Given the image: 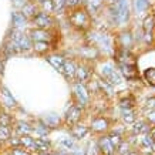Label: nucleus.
I'll return each mask as SVG.
<instances>
[{"mask_svg": "<svg viewBox=\"0 0 155 155\" xmlns=\"http://www.w3.org/2000/svg\"><path fill=\"white\" fill-rule=\"evenodd\" d=\"M90 46L95 47L97 50H101L105 54H114V48H115V38L107 31H98V30H93L88 33Z\"/></svg>", "mask_w": 155, "mask_h": 155, "instance_id": "1", "label": "nucleus"}, {"mask_svg": "<svg viewBox=\"0 0 155 155\" xmlns=\"http://www.w3.org/2000/svg\"><path fill=\"white\" fill-rule=\"evenodd\" d=\"M68 21L74 28L81 30V31H88L93 24V17L88 13V10L84 6H80L77 9L70 10L68 13Z\"/></svg>", "mask_w": 155, "mask_h": 155, "instance_id": "2", "label": "nucleus"}, {"mask_svg": "<svg viewBox=\"0 0 155 155\" xmlns=\"http://www.w3.org/2000/svg\"><path fill=\"white\" fill-rule=\"evenodd\" d=\"M110 13L114 24H125L130 19V5L128 0H117L110 6Z\"/></svg>", "mask_w": 155, "mask_h": 155, "instance_id": "3", "label": "nucleus"}, {"mask_svg": "<svg viewBox=\"0 0 155 155\" xmlns=\"http://www.w3.org/2000/svg\"><path fill=\"white\" fill-rule=\"evenodd\" d=\"M14 47L17 48V51H28L33 48V41L28 36V33H24L23 30H17V28H13L9 34V40Z\"/></svg>", "mask_w": 155, "mask_h": 155, "instance_id": "4", "label": "nucleus"}, {"mask_svg": "<svg viewBox=\"0 0 155 155\" xmlns=\"http://www.w3.org/2000/svg\"><path fill=\"white\" fill-rule=\"evenodd\" d=\"M100 78H103L104 81H107L108 84L114 85H120L122 83V75L120 74V71L115 70L113 63H103L100 66Z\"/></svg>", "mask_w": 155, "mask_h": 155, "instance_id": "5", "label": "nucleus"}, {"mask_svg": "<svg viewBox=\"0 0 155 155\" xmlns=\"http://www.w3.org/2000/svg\"><path fill=\"white\" fill-rule=\"evenodd\" d=\"M73 98L75 100V104L81 108H85L90 105L91 101V94L87 85L81 84V83H73Z\"/></svg>", "mask_w": 155, "mask_h": 155, "instance_id": "6", "label": "nucleus"}, {"mask_svg": "<svg viewBox=\"0 0 155 155\" xmlns=\"http://www.w3.org/2000/svg\"><path fill=\"white\" fill-rule=\"evenodd\" d=\"M94 77V68L88 61H81L80 64H77V70H75V83H81V84L87 85L88 83L93 81Z\"/></svg>", "mask_w": 155, "mask_h": 155, "instance_id": "7", "label": "nucleus"}, {"mask_svg": "<svg viewBox=\"0 0 155 155\" xmlns=\"http://www.w3.org/2000/svg\"><path fill=\"white\" fill-rule=\"evenodd\" d=\"M30 23L34 26V28H41V30H53L54 28V24H56V20L51 16V13H46L40 10L33 19L30 20Z\"/></svg>", "mask_w": 155, "mask_h": 155, "instance_id": "8", "label": "nucleus"}, {"mask_svg": "<svg viewBox=\"0 0 155 155\" xmlns=\"http://www.w3.org/2000/svg\"><path fill=\"white\" fill-rule=\"evenodd\" d=\"M56 30H41V28H31L28 31V36L31 38V41H47V43H51L53 47L56 48V40H57V36H56Z\"/></svg>", "mask_w": 155, "mask_h": 155, "instance_id": "9", "label": "nucleus"}, {"mask_svg": "<svg viewBox=\"0 0 155 155\" xmlns=\"http://www.w3.org/2000/svg\"><path fill=\"white\" fill-rule=\"evenodd\" d=\"M83 113H84V108L78 107L77 104H73L68 110H67L66 115H64V124L67 127H74L75 124H78L83 117Z\"/></svg>", "mask_w": 155, "mask_h": 155, "instance_id": "10", "label": "nucleus"}, {"mask_svg": "<svg viewBox=\"0 0 155 155\" xmlns=\"http://www.w3.org/2000/svg\"><path fill=\"white\" fill-rule=\"evenodd\" d=\"M110 128V120L104 115H98V117H94L91 120V125H90V130L93 132H97V134H104V132L108 131Z\"/></svg>", "mask_w": 155, "mask_h": 155, "instance_id": "11", "label": "nucleus"}, {"mask_svg": "<svg viewBox=\"0 0 155 155\" xmlns=\"http://www.w3.org/2000/svg\"><path fill=\"white\" fill-rule=\"evenodd\" d=\"M95 144H97V150L101 155H115V148L110 142L107 135H101Z\"/></svg>", "mask_w": 155, "mask_h": 155, "instance_id": "12", "label": "nucleus"}, {"mask_svg": "<svg viewBox=\"0 0 155 155\" xmlns=\"http://www.w3.org/2000/svg\"><path fill=\"white\" fill-rule=\"evenodd\" d=\"M75 70H77V64H75V61L71 60V58H66V61H64V66H63V70H61V74L64 75L67 80H70V81H73V83H74Z\"/></svg>", "mask_w": 155, "mask_h": 155, "instance_id": "13", "label": "nucleus"}, {"mask_svg": "<svg viewBox=\"0 0 155 155\" xmlns=\"http://www.w3.org/2000/svg\"><path fill=\"white\" fill-rule=\"evenodd\" d=\"M34 151H37L38 154H50L51 151V142L44 137L34 138Z\"/></svg>", "mask_w": 155, "mask_h": 155, "instance_id": "14", "label": "nucleus"}, {"mask_svg": "<svg viewBox=\"0 0 155 155\" xmlns=\"http://www.w3.org/2000/svg\"><path fill=\"white\" fill-rule=\"evenodd\" d=\"M12 23H13V27L17 28V30H21L27 26L28 23V19L24 16L20 10H14L12 13Z\"/></svg>", "mask_w": 155, "mask_h": 155, "instance_id": "15", "label": "nucleus"}, {"mask_svg": "<svg viewBox=\"0 0 155 155\" xmlns=\"http://www.w3.org/2000/svg\"><path fill=\"white\" fill-rule=\"evenodd\" d=\"M46 58H47V61L54 67V68H56L57 71H58V73H61L63 66H64V61H66V57L58 54V53H51V54H47Z\"/></svg>", "mask_w": 155, "mask_h": 155, "instance_id": "16", "label": "nucleus"}, {"mask_svg": "<svg viewBox=\"0 0 155 155\" xmlns=\"http://www.w3.org/2000/svg\"><path fill=\"white\" fill-rule=\"evenodd\" d=\"M78 53H80L81 58L84 61L87 60H97L100 56V51L97 50L95 47H93V46H85V47H81L80 50H78Z\"/></svg>", "mask_w": 155, "mask_h": 155, "instance_id": "17", "label": "nucleus"}, {"mask_svg": "<svg viewBox=\"0 0 155 155\" xmlns=\"http://www.w3.org/2000/svg\"><path fill=\"white\" fill-rule=\"evenodd\" d=\"M0 101H2V104H5L6 107H9V108H14L17 105L13 94L6 87H0Z\"/></svg>", "mask_w": 155, "mask_h": 155, "instance_id": "18", "label": "nucleus"}, {"mask_svg": "<svg viewBox=\"0 0 155 155\" xmlns=\"http://www.w3.org/2000/svg\"><path fill=\"white\" fill-rule=\"evenodd\" d=\"M90 128L87 125H83V124H75L74 127L70 128V134L74 140H83L88 135Z\"/></svg>", "mask_w": 155, "mask_h": 155, "instance_id": "19", "label": "nucleus"}, {"mask_svg": "<svg viewBox=\"0 0 155 155\" xmlns=\"http://www.w3.org/2000/svg\"><path fill=\"white\" fill-rule=\"evenodd\" d=\"M20 12H21V13L28 19V21H30V20L33 19L34 16L40 12V10H38V3H36V2H33V0H30V2H28L27 5L24 6Z\"/></svg>", "mask_w": 155, "mask_h": 155, "instance_id": "20", "label": "nucleus"}, {"mask_svg": "<svg viewBox=\"0 0 155 155\" xmlns=\"http://www.w3.org/2000/svg\"><path fill=\"white\" fill-rule=\"evenodd\" d=\"M14 131L19 137H24V135H30L34 131L33 127L26 121H17L14 124Z\"/></svg>", "mask_w": 155, "mask_h": 155, "instance_id": "21", "label": "nucleus"}, {"mask_svg": "<svg viewBox=\"0 0 155 155\" xmlns=\"http://www.w3.org/2000/svg\"><path fill=\"white\" fill-rule=\"evenodd\" d=\"M95 81H97V85H98V90L101 91V94L105 95L107 98L108 97H113L114 95V87L113 85L108 84L107 81H104L103 78H100V77Z\"/></svg>", "mask_w": 155, "mask_h": 155, "instance_id": "22", "label": "nucleus"}, {"mask_svg": "<svg viewBox=\"0 0 155 155\" xmlns=\"http://www.w3.org/2000/svg\"><path fill=\"white\" fill-rule=\"evenodd\" d=\"M51 48H54L51 43H47V41H34L33 43V50L37 54H50Z\"/></svg>", "mask_w": 155, "mask_h": 155, "instance_id": "23", "label": "nucleus"}, {"mask_svg": "<svg viewBox=\"0 0 155 155\" xmlns=\"http://www.w3.org/2000/svg\"><path fill=\"white\" fill-rule=\"evenodd\" d=\"M43 120V122L47 125L50 130H54V128H57L58 125H60V122H61V120H60V117L57 115V114H47V115H44V118H41Z\"/></svg>", "mask_w": 155, "mask_h": 155, "instance_id": "24", "label": "nucleus"}, {"mask_svg": "<svg viewBox=\"0 0 155 155\" xmlns=\"http://www.w3.org/2000/svg\"><path fill=\"white\" fill-rule=\"evenodd\" d=\"M85 2H87V7L85 9L88 10V13L91 16L97 14L104 6V0H85Z\"/></svg>", "mask_w": 155, "mask_h": 155, "instance_id": "25", "label": "nucleus"}, {"mask_svg": "<svg viewBox=\"0 0 155 155\" xmlns=\"http://www.w3.org/2000/svg\"><path fill=\"white\" fill-rule=\"evenodd\" d=\"M142 28H144L145 34H150V33H152V31H154V28H155V16L152 13L148 14L145 19H144Z\"/></svg>", "mask_w": 155, "mask_h": 155, "instance_id": "26", "label": "nucleus"}, {"mask_svg": "<svg viewBox=\"0 0 155 155\" xmlns=\"http://www.w3.org/2000/svg\"><path fill=\"white\" fill-rule=\"evenodd\" d=\"M107 137H108V140H110V142L113 144V147L115 148V151H117L118 147H120L122 142H124V138H122V135H121V134H120L118 131H111V132H108Z\"/></svg>", "mask_w": 155, "mask_h": 155, "instance_id": "27", "label": "nucleus"}, {"mask_svg": "<svg viewBox=\"0 0 155 155\" xmlns=\"http://www.w3.org/2000/svg\"><path fill=\"white\" fill-rule=\"evenodd\" d=\"M141 148L145 151V152H154L155 151V141L150 135H145L141 140Z\"/></svg>", "mask_w": 155, "mask_h": 155, "instance_id": "28", "label": "nucleus"}, {"mask_svg": "<svg viewBox=\"0 0 155 155\" xmlns=\"http://www.w3.org/2000/svg\"><path fill=\"white\" fill-rule=\"evenodd\" d=\"M20 138V147H23L27 151H34V138L31 135L19 137Z\"/></svg>", "mask_w": 155, "mask_h": 155, "instance_id": "29", "label": "nucleus"}, {"mask_svg": "<svg viewBox=\"0 0 155 155\" xmlns=\"http://www.w3.org/2000/svg\"><path fill=\"white\" fill-rule=\"evenodd\" d=\"M150 131V127L145 121H138V122H134V127H132V132L135 135H141V134H147Z\"/></svg>", "mask_w": 155, "mask_h": 155, "instance_id": "30", "label": "nucleus"}, {"mask_svg": "<svg viewBox=\"0 0 155 155\" xmlns=\"http://www.w3.org/2000/svg\"><path fill=\"white\" fill-rule=\"evenodd\" d=\"M134 105H135V100H134V97L131 94L120 98V107H121V110H130V108H134Z\"/></svg>", "mask_w": 155, "mask_h": 155, "instance_id": "31", "label": "nucleus"}, {"mask_svg": "<svg viewBox=\"0 0 155 155\" xmlns=\"http://www.w3.org/2000/svg\"><path fill=\"white\" fill-rule=\"evenodd\" d=\"M121 117H122V120H124V122H127V124H134L135 120H137L134 108H130V110H121Z\"/></svg>", "mask_w": 155, "mask_h": 155, "instance_id": "32", "label": "nucleus"}, {"mask_svg": "<svg viewBox=\"0 0 155 155\" xmlns=\"http://www.w3.org/2000/svg\"><path fill=\"white\" fill-rule=\"evenodd\" d=\"M33 130L37 132L40 137L47 135L48 132L51 131V130H50V128H48L47 125H46V124L43 122V120H37V122H36V127H33Z\"/></svg>", "mask_w": 155, "mask_h": 155, "instance_id": "33", "label": "nucleus"}, {"mask_svg": "<svg viewBox=\"0 0 155 155\" xmlns=\"http://www.w3.org/2000/svg\"><path fill=\"white\" fill-rule=\"evenodd\" d=\"M150 7V0H134V9L137 13L147 12Z\"/></svg>", "mask_w": 155, "mask_h": 155, "instance_id": "34", "label": "nucleus"}, {"mask_svg": "<svg viewBox=\"0 0 155 155\" xmlns=\"http://www.w3.org/2000/svg\"><path fill=\"white\" fill-rule=\"evenodd\" d=\"M60 147L63 150L67 151V154L70 152L73 148L75 147V142H74V138H70V137H64L63 140L60 141Z\"/></svg>", "mask_w": 155, "mask_h": 155, "instance_id": "35", "label": "nucleus"}, {"mask_svg": "<svg viewBox=\"0 0 155 155\" xmlns=\"http://www.w3.org/2000/svg\"><path fill=\"white\" fill-rule=\"evenodd\" d=\"M144 78H145L147 84L155 87V67H151V68H147L144 71Z\"/></svg>", "mask_w": 155, "mask_h": 155, "instance_id": "36", "label": "nucleus"}, {"mask_svg": "<svg viewBox=\"0 0 155 155\" xmlns=\"http://www.w3.org/2000/svg\"><path fill=\"white\" fill-rule=\"evenodd\" d=\"M12 138V128L0 125V142H6Z\"/></svg>", "mask_w": 155, "mask_h": 155, "instance_id": "37", "label": "nucleus"}, {"mask_svg": "<svg viewBox=\"0 0 155 155\" xmlns=\"http://www.w3.org/2000/svg\"><path fill=\"white\" fill-rule=\"evenodd\" d=\"M12 124H13V118L10 114L0 113V125L2 127H10Z\"/></svg>", "mask_w": 155, "mask_h": 155, "instance_id": "38", "label": "nucleus"}, {"mask_svg": "<svg viewBox=\"0 0 155 155\" xmlns=\"http://www.w3.org/2000/svg\"><path fill=\"white\" fill-rule=\"evenodd\" d=\"M51 5H53V12H63L66 9V0H51Z\"/></svg>", "mask_w": 155, "mask_h": 155, "instance_id": "39", "label": "nucleus"}, {"mask_svg": "<svg viewBox=\"0 0 155 155\" xmlns=\"http://www.w3.org/2000/svg\"><path fill=\"white\" fill-rule=\"evenodd\" d=\"M10 155H31V154H30V151L24 150L23 147H16V148H12Z\"/></svg>", "mask_w": 155, "mask_h": 155, "instance_id": "40", "label": "nucleus"}, {"mask_svg": "<svg viewBox=\"0 0 155 155\" xmlns=\"http://www.w3.org/2000/svg\"><path fill=\"white\" fill-rule=\"evenodd\" d=\"M97 152H98V150H97V144H95V142H88L84 155H97Z\"/></svg>", "mask_w": 155, "mask_h": 155, "instance_id": "41", "label": "nucleus"}, {"mask_svg": "<svg viewBox=\"0 0 155 155\" xmlns=\"http://www.w3.org/2000/svg\"><path fill=\"white\" fill-rule=\"evenodd\" d=\"M130 151H131V150H130V145H128L127 142L124 141L121 145L117 148V151H115V152H118V155H127Z\"/></svg>", "mask_w": 155, "mask_h": 155, "instance_id": "42", "label": "nucleus"}, {"mask_svg": "<svg viewBox=\"0 0 155 155\" xmlns=\"http://www.w3.org/2000/svg\"><path fill=\"white\" fill-rule=\"evenodd\" d=\"M81 3H83V0H66V7H68L70 10H73V9L80 7Z\"/></svg>", "mask_w": 155, "mask_h": 155, "instance_id": "43", "label": "nucleus"}, {"mask_svg": "<svg viewBox=\"0 0 155 155\" xmlns=\"http://www.w3.org/2000/svg\"><path fill=\"white\" fill-rule=\"evenodd\" d=\"M12 2H13V6L16 7V10H19V9L21 10L30 0H12Z\"/></svg>", "mask_w": 155, "mask_h": 155, "instance_id": "44", "label": "nucleus"}, {"mask_svg": "<svg viewBox=\"0 0 155 155\" xmlns=\"http://www.w3.org/2000/svg\"><path fill=\"white\" fill-rule=\"evenodd\" d=\"M84 154H85V150H83V148H80V147H77V145L68 152V155H84Z\"/></svg>", "mask_w": 155, "mask_h": 155, "instance_id": "45", "label": "nucleus"}, {"mask_svg": "<svg viewBox=\"0 0 155 155\" xmlns=\"http://www.w3.org/2000/svg\"><path fill=\"white\" fill-rule=\"evenodd\" d=\"M145 107H147V108H150L151 111H155V97H151V98L147 100Z\"/></svg>", "mask_w": 155, "mask_h": 155, "instance_id": "46", "label": "nucleus"}, {"mask_svg": "<svg viewBox=\"0 0 155 155\" xmlns=\"http://www.w3.org/2000/svg\"><path fill=\"white\" fill-rule=\"evenodd\" d=\"M151 138L155 141V127H152L151 128Z\"/></svg>", "mask_w": 155, "mask_h": 155, "instance_id": "47", "label": "nucleus"}, {"mask_svg": "<svg viewBox=\"0 0 155 155\" xmlns=\"http://www.w3.org/2000/svg\"><path fill=\"white\" fill-rule=\"evenodd\" d=\"M127 155H138V152H137V151H130Z\"/></svg>", "mask_w": 155, "mask_h": 155, "instance_id": "48", "label": "nucleus"}, {"mask_svg": "<svg viewBox=\"0 0 155 155\" xmlns=\"http://www.w3.org/2000/svg\"><path fill=\"white\" fill-rule=\"evenodd\" d=\"M115 2H117V0H107V3H108V5H110V6H111V5H114Z\"/></svg>", "mask_w": 155, "mask_h": 155, "instance_id": "49", "label": "nucleus"}, {"mask_svg": "<svg viewBox=\"0 0 155 155\" xmlns=\"http://www.w3.org/2000/svg\"><path fill=\"white\" fill-rule=\"evenodd\" d=\"M152 14L155 16V0H154V6H152Z\"/></svg>", "mask_w": 155, "mask_h": 155, "instance_id": "50", "label": "nucleus"}, {"mask_svg": "<svg viewBox=\"0 0 155 155\" xmlns=\"http://www.w3.org/2000/svg\"><path fill=\"white\" fill-rule=\"evenodd\" d=\"M33 2H36V3H38V5H40V3H43L44 0H33Z\"/></svg>", "mask_w": 155, "mask_h": 155, "instance_id": "51", "label": "nucleus"}]
</instances>
